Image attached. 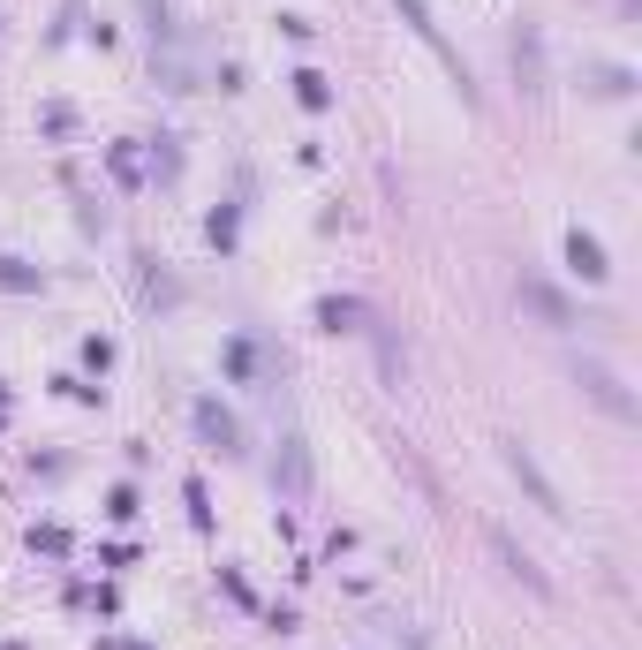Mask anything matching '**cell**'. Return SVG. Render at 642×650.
Masks as SVG:
<instances>
[{"mask_svg":"<svg viewBox=\"0 0 642 650\" xmlns=\"http://www.w3.org/2000/svg\"><path fill=\"white\" fill-rule=\"evenodd\" d=\"M582 386H590V401H597V409H612L620 424L635 416V394H627V386H620V378L605 371V363H582Z\"/></svg>","mask_w":642,"mask_h":650,"instance_id":"3","label":"cell"},{"mask_svg":"<svg viewBox=\"0 0 642 650\" xmlns=\"http://www.w3.org/2000/svg\"><path fill=\"white\" fill-rule=\"evenodd\" d=\"M318 325H333V333H340V325H355V303H318Z\"/></svg>","mask_w":642,"mask_h":650,"instance_id":"10","label":"cell"},{"mask_svg":"<svg viewBox=\"0 0 642 650\" xmlns=\"http://www.w3.org/2000/svg\"><path fill=\"white\" fill-rule=\"evenodd\" d=\"M522 295H529V310H544V318H552V325H575V310L559 303V295L544 288V280H522Z\"/></svg>","mask_w":642,"mask_h":650,"instance_id":"6","label":"cell"},{"mask_svg":"<svg viewBox=\"0 0 642 650\" xmlns=\"http://www.w3.org/2000/svg\"><path fill=\"white\" fill-rule=\"evenodd\" d=\"M499 454H507V469H514V477L529 484V499H537V507L552 514V522H567V507H559V484H552V477H544V469H537V454H529L522 439H507V446H499Z\"/></svg>","mask_w":642,"mask_h":650,"instance_id":"2","label":"cell"},{"mask_svg":"<svg viewBox=\"0 0 642 650\" xmlns=\"http://www.w3.org/2000/svg\"><path fill=\"white\" fill-rule=\"evenodd\" d=\"M295 99H303L310 114H318V106L333 99V91H325V76H318V69H303V76H295Z\"/></svg>","mask_w":642,"mask_h":650,"instance_id":"8","label":"cell"},{"mask_svg":"<svg viewBox=\"0 0 642 650\" xmlns=\"http://www.w3.org/2000/svg\"><path fill=\"white\" fill-rule=\"evenodd\" d=\"M401 16H408V23H416V38H423V46H431V53H439V61H446V76H454V84H461V99H469V106H476V76H469V61H461V53H454V46H446V31H439V16H431V8H423V0H401Z\"/></svg>","mask_w":642,"mask_h":650,"instance_id":"1","label":"cell"},{"mask_svg":"<svg viewBox=\"0 0 642 650\" xmlns=\"http://www.w3.org/2000/svg\"><path fill=\"white\" fill-rule=\"evenodd\" d=\"M197 424H204V439H220L227 454H235V424H227V416L212 409V401H197Z\"/></svg>","mask_w":642,"mask_h":650,"instance_id":"7","label":"cell"},{"mask_svg":"<svg viewBox=\"0 0 642 650\" xmlns=\"http://www.w3.org/2000/svg\"><path fill=\"white\" fill-rule=\"evenodd\" d=\"M491 552H499V560H507V567H514V575H522V582H529V590H537V598H552V582H544V567H537V560H529V552H522V545H514V537H507V530H491Z\"/></svg>","mask_w":642,"mask_h":650,"instance_id":"4","label":"cell"},{"mask_svg":"<svg viewBox=\"0 0 642 650\" xmlns=\"http://www.w3.org/2000/svg\"><path fill=\"white\" fill-rule=\"evenodd\" d=\"M567 265H575L582 280H605V273H612V265H605V242H597V235H582V227L567 235Z\"/></svg>","mask_w":642,"mask_h":650,"instance_id":"5","label":"cell"},{"mask_svg":"<svg viewBox=\"0 0 642 650\" xmlns=\"http://www.w3.org/2000/svg\"><path fill=\"white\" fill-rule=\"evenodd\" d=\"M0 288H38L31 265H16V257H0Z\"/></svg>","mask_w":642,"mask_h":650,"instance_id":"9","label":"cell"}]
</instances>
